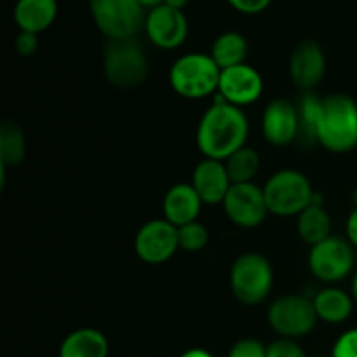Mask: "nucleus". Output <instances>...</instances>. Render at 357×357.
<instances>
[{"instance_id":"obj_35","label":"nucleus","mask_w":357,"mask_h":357,"mask_svg":"<svg viewBox=\"0 0 357 357\" xmlns=\"http://www.w3.org/2000/svg\"><path fill=\"white\" fill-rule=\"evenodd\" d=\"M138 2L142 3V7H143V9H149V10H152V9H155V7L162 6V3H164V0H138Z\"/></svg>"},{"instance_id":"obj_13","label":"nucleus","mask_w":357,"mask_h":357,"mask_svg":"<svg viewBox=\"0 0 357 357\" xmlns=\"http://www.w3.org/2000/svg\"><path fill=\"white\" fill-rule=\"evenodd\" d=\"M145 33L149 40L159 49H176L187 40L188 21L183 10L159 6L146 13Z\"/></svg>"},{"instance_id":"obj_12","label":"nucleus","mask_w":357,"mask_h":357,"mask_svg":"<svg viewBox=\"0 0 357 357\" xmlns=\"http://www.w3.org/2000/svg\"><path fill=\"white\" fill-rule=\"evenodd\" d=\"M264 94V79L251 65H237L222 70L218 96L223 101L243 108L258 101Z\"/></svg>"},{"instance_id":"obj_23","label":"nucleus","mask_w":357,"mask_h":357,"mask_svg":"<svg viewBox=\"0 0 357 357\" xmlns=\"http://www.w3.org/2000/svg\"><path fill=\"white\" fill-rule=\"evenodd\" d=\"M321 100L314 91H305L296 103L298 112V138L296 142L302 145L317 143V122H319Z\"/></svg>"},{"instance_id":"obj_15","label":"nucleus","mask_w":357,"mask_h":357,"mask_svg":"<svg viewBox=\"0 0 357 357\" xmlns=\"http://www.w3.org/2000/svg\"><path fill=\"white\" fill-rule=\"evenodd\" d=\"M264 138L274 146H286L298 138V112L296 105L279 98L271 101L261 115Z\"/></svg>"},{"instance_id":"obj_25","label":"nucleus","mask_w":357,"mask_h":357,"mask_svg":"<svg viewBox=\"0 0 357 357\" xmlns=\"http://www.w3.org/2000/svg\"><path fill=\"white\" fill-rule=\"evenodd\" d=\"M229 173L230 181L234 183H251L260 169V155L251 146H243L234 152L229 159L223 160Z\"/></svg>"},{"instance_id":"obj_10","label":"nucleus","mask_w":357,"mask_h":357,"mask_svg":"<svg viewBox=\"0 0 357 357\" xmlns=\"http://www.w3.org/2000/svg\"><path fill=\"white\" fill-rule=\"evenodd\" d=\"M180 250L178 227L166 218L150 220L135 237V251L142 261L149 265L166 264Z\"/></svg>"},{"instance_id":"obj_19","label":"nucleus","mask_w":357,"mask_h":357,"mask_svg":"<svg viewBox=\"0 0 357 357\" xmlns=\"http://www.w3.org/2000/svg\"><path fill=\"white\" fill-rule=\"evenodd\" d=\"M108 340L96 328H79L66 335L59 345L58 357H107Z\"/></svg>"},{"instance_id":"obj_14","label":"nucleus","mask_w":357,"mask_h":357,"mask_svg":"<svg viewBox=\"0 0 357 357\" xmlns=\"http://www.w3.org/2000/svg\"><path fill=\"white\" fill-rule=\"evenodd\" d=\"M326 73V56L316 40H302L289 58V77L298 89L314 91Z\"/></svg>"},{"instance_id":"obj_31","label":"nucleus","mask_w":357,"mask_h":357,"mask_svg":"<svg viewBox=\"0 0 357 357\" xmlns=\"http://www.w3.org/2000/svg\"><path fill=\"white\" fill-rule=\"evenodd\" d=\"M230 6L243 14H258L271 6L272 0H229Z\"/></svg>"},{"instance_id":"obj_21","label":"nucleus","mask_w":357,"mask_h":357,"mask_svg":"<svg viewBox=\"0 0 357 357\" xmlns=\"http://www.w3.org/2000/svg\"><path fill=\"white\" fill-rule=\"evenodd\" d=\"M296 230L303 243L310 248L331 237V218L323 204H310L298 215Z\"/></svg>"},{"instance_id":"obj_8","label":"nucleus","mask_w":357,"mask_h":357,"mask_svg":"<svg viewBox=\"0 0 357 357\" xmlns=\"http://www.w3.org/2000/svg\"><path fill=\"white\" fill-rule=\"evenodd\" d=\"M267 319L279 338L296 340L312 333L319 317L312 300L302 295H284L271 303Z\"/></svg>"},{"instance_id":"obj_11","label":"nucleus","mask_w":357,"mask_h":357,"mask_svg":"<svg viewBox=\"0 0 357 357\" xmlns=\"http://www.w3.org/2000/svg\"><path fill=\"white\" fill-rule=\"evenodd\" d=\"M223 211L230 222L243 229L261 225L268 215L264 188L251 183H234L223 201Z\"/></svg>"},{"instance_id":"obj_24","label":"nucleus","mask_w":357,"mask_h":357,"mask_svg":"<svg viewBox=\"0 0 357 357\" xmlns=\"http://www.w3.org/2000/svg\"><path fill=\"white\" fill-rule=\"evenodd\" d=\"M26 157V142L20 126L14 121H3L0 126V166L16 167Z\"/></svg>"},{"instance_id":"obj_28","label":"nucleus","mask_w":357,"mask_h":357,"mask_svg":"<svg viewBox=\"0 0 357 357\" xmlns=\"http://www.w3.org/2000/svg\"><path fill=\"white\" fill-rule=\"evenodd\" d=\"M267 357H307V354L295 340L279 338L267 345Z\"/></svg>"},{"instance_id":"obj_4","label":"nucleus","mask_w":357,"mask_h":357,"mask_svg":"<svg viewBox=\"0 0 357 357\" xmlns=\"http://www.w3.org/2000/svg\"><path fill=\"white\" fill-rule=\"evenodd\" d=\"M105 77L119 89H135L149 77V58L136 38L107 40L103 49Z\"/></svg>"},{"instance_id":"obj_29","label":"nucleus","mask_w":357,"mask_h":357,"mask_svg":"<svg viewBox=\"0 0 357 357\" xmlns=\"http://www.w3.org/2000/svg\"><path fill=\"white\" fill-rule=\"evenodd\" d=\"M331 357H357V328L347 330L335 342Z\"/></svg>"},{"instance_id":"obj_6","label":"nucleus","mask_w":357,"mask_h":357,"mask_svg":"<svg viewBox=\"0 0 357 357\" xmlns=\"http://www.w3.org/2000/svg\"><path fill=\"white\" fill-rule=\"evenodd\" d=\"M268 213L275 216H298L314 201L316 190L309 178L295 169H281L272 174L264 187Z\"/></svg>"},{"instance_id":"obj_26","label":"nucleus","mask_w":357,"mask_h":357,"mask_svg":"<svg viewBox=\"0 0 357 357\" xmlns=\"http://www.w3.org/2000/svg\"><path fill=\"white\" fill-rule=\"evenodd\" d=\"M178 243H180V250L187 253H197L208 246L209 232L201 222L187 223L178 229Z\"/></svg>"},{"instance_id":"obj_37","label":"nucleus","mask_w":357,"mask_h":357,"mask_svg":"<svg viewBox=\"0 0 357 357\" xmlns=\"http://www.w3.org/2000/svg\"><path fill=\"white\" fill-rule=\"evenodd\" d=\"M352 201H354V208H357V188L354 192V197H352Z\"/></svg>"},{"instance_id":"obj_3","label":"nucleus","mask_w":357,"mask_h":357,"mask_svg":"<svg viewBox=\"0 0 357 357\" xmlns=\"http://www.w3.org/2000/svg\"><path fill=\"white\" fill-rule=\"evenodd\" d=\"M222 70L211 54L188 52L180 56L169 70V84L174 93L187 100H202L218 93Z\"/></svg>"},{"instance_id":"obj_16","label":"nucleus","mask_w":357,"mask_h":357,"mask_svg":"<svg viewBox=\"0 0 357 357\" xmlns=\"http://www.w3.org/2000/svg\"><path fill=\"white\" fill-rule=\"evenodd\" d=\"M192 187L204 204H223L232 181L223 160L202 159L192 173Z\"/></svg>"},{"instance_id":"obj_5","label":"nucleus","mask_w":357,"mask_h":357,"mask_svg":"<svg viewBox=\"0 0 357 357\" xmlns=\"http://www.w3.org/2000/svg\"><path fill=\"white\" fill-rule=\"evenodd\" d=\"M274 271L264 255L243 253L234 260L230 268V291L243 305H260L272 291Z\"/></svg>"},{"instance_id":"obj_2","label":"nucleus","mask_w":357,"mask_h":357,"mask_svg":"<svg viewBox=\"0 0 357 357\" xmlns=\"http://www.w3.org/2000/svg\"><path fill=\"white\" fill-rule=\"evenodd\" d=\"M317 143L335 153H347L357 146V103L352 96L335 93L321 100Z\"/></svg>"},{"instance_id":"obj_27","label":"nucleus","mask_w":357,"mask_h":357,"mask_svg":"<svg viewBox=\"0 0 357 357\" xmlns=\"http://www.w3.org/2000/svg\"><path fill=\"white\" fill-rule=\"evenodd\" d=\"M229 357H267V347L257 338H243L232 345Z\"/></svg>"},{"instance_id":"obj_22","label":"nucleus","mask_w":357,"mask_h":357,"mask_svg":"<svg viewBox=\"0 0 357 357\" xmlns=\"http://www.w3.org/2000/svg\"><path fill=\"white\" fill-rule=\"evenodd\" d=\"M248 56V42L237 31H225L220 35L211 47V58L220 70L243 65Z\"/></svg>"},{"instance_id":"obj_36","label":"nucleus","mask_w":357,"mask_h":357,"mask_svg":"<svg viewBox=\"0 0 357 357\" xmlns=\"http://www.w3.org/2000/svg\"><path fill=\"white\" fill-rule=\"evenodd\" d=\"M351 295H352V300H354V303H357V271L354 272V275H352Z\"/></svg>"},{"instance_id":"obj_1","label":"nucleus","mask_w":357,"mask_h":357,"mask_svg":"<svg viewBox=\"0 0 357 357\" xmlns=\"http://www.w3.org/2000/svg\"><path fill=\"white\" fill-rule=\"evenodd\" d=\"M250 122L243 108L223 101H215L201 117L195 142L204 159L225 160L246 146Z\"/></svg>"},{"instance_id":"obj_18","label":"nucleus","mask_w":357,"mask_h":357,"mask_svg":"<svg viewBox=\"0 0 357 357\" xmlns=\"http://www.w3.org/2000/svg\"><path fill=\"white\" fill-rule=\"evenodd\" d=\"M58 16V0H17L14 21L21 31L42 33Z\"/></svg>"},{"instance_id":"obj_20","label":"nucleus","mask_w":357,"mask_h":357,"mask_svg":"<svg viewBox=\"0 0 357 357\" xmlns=\"http://www.w3.org/2000/svg\"><path fill=\"white\" fill-rule=\"evenodd\" d=\"M312 303L319 321L328 324L345 323L354 310L352 295L340 288H333V286L321 289L312 298Z\"/></svg>"},{"instance_id":"obj_7","label":"nucleus","mask_w":357,"mask_h":357,"mask_svg":"<svg viewBox=\"0 0 357 357\" xmlns=\"http://www.w3.org/2000/svg\"><path fill=\"white\" fill-rule=\"evenodd\" d=\"M91 16L108 40L136 38L146 14L138 0H89Z\"/></svg>"},{"instance_id":"obj_32","label":"nucleus","mask_w":357,"mask_h":357,"mask_svg":"<svg viewBox=\"0 0 357 357\" xmlns=\"http://www.w3.org/2000/svg\"><path fill=\"white\" fill-rule=\"evenodd\" d=\"M345 230H347L349 243H351L354 248H357V208L352 209L351 215H349L347 227H345Z\"/></svg>"},{"instance_id":"obj_33","label":"nucleus","mask_w":357,"mask_h":357,"mask_svg":"<svg viewBox=\"0 0 357 357\" xmlns=\"http://www.w3.org/2000/svg\"><path fill=\"white\" fill-rule=\"evenodd\" d=\"M180 357H215L211 354L209 351H206V349H188V351H185L183 354Z\"/></svg>"},{"instance_id":"obj_30","label":"nucleus","mask_w":357,"mask_h":357,"mask_svg":"<svg viewBox=\"0 0 357 357\" xmlns=\"http://www.w3.org/2000/svg\"><path fill=\"white\" fill-rule=\"evenodd\" d=\"M14 44L21 56H31L38 47V37L37 33H31V31H20Z\"/></svg>"},{"instance_id":"obj_17","label":"nucleus","mask_w":357,"mask_h":357,"mask_svg":"<svg viewBox=\"0 0 357 357\" xmlns=\"http://www.w3.org/2000/svg\"><path fill=\"white\" fill-rule=\"evenodd\" d=\"M202 199L192 187V183H178L166 192L162 201L164 218L174 227H183L187 223L197 222L202 209Z\"/></svg>"},{"instance_id":"obj_34","label":"nucleus","mask_w":357,"mask_h":357,"mask_svg":"<svg viewBox=\"0 0 357 357\" xmlns=\"http://www.w3.org/2000/svg\"><path fill=\"white\" fill-rule=\"evenodd\" d=\"M188 0H164V6L167 7H173V9L178 10H183V7L187 6Z\"/></svg>"},{"instance_id":"obj_9","label":"nucleus","mask_w":357,"mask_h":357,"mask_svg":"<svg viewBox=\"0 0 357 357\" xmlns=\"http://www.w3.org/2000/svg\"><path fill=\"white\" fill-rule=\"evenodd\" d=\"M347 239L331 236L309 251V268L314 278L333 284L344 281L354 268V250Z\"/></svg>"}]
</instances>
